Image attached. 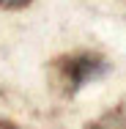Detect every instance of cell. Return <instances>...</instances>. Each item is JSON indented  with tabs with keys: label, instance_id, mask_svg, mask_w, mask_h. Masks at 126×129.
Here are the masks:
<instances>
[{
	"label": "cell",
	"instance_id": "cell-4",
	"mask_svg": "<svg viewBox=\"0 0 126 129\" xmlns=\"http://www.w3.org/2000/svg\"><path fill=\"white\" fill-rule=\"evenodd\" d=\"M0 129H22V126H17V124H11V121H0Z\"/></svg>",
	"mask_w": 126,
	"mask_h": 129
},
{
	"label": "cell",
	"instance_id": "cell-1",
	"mask_svg": "<svg viewBox=\"0 0 126 129\" xmlns=\"http://www.w3.org/2000/svg\"><path fill=\"white\" fill-rule=\"evenodd\" d=\"M107 72H110V60L91 50L66 52V55L52 60V80H55V88L63 96L79 93L85 85L101 80Z\"/></svg>",
	"mask_w": 126,
	"mask_h": 129
},
{
	"label": "cell",
	"instance_id": "cell-2",
	"mask_svg": "<svg viewBox=\"0 0 126 129\" xmlns=\"http://www.w3.org/2000/svg\"><path fill=\"white\" fill-rule=\"evenodd\" d=\"M88 129H126V104H118V107L107 110L93 124H88Z\"/></svg>",
	"mask_w": 126,
	"mask_h": 129
},
{
	"label": "cell",
	"instance_id": "cell-3",
	"mask_svg": "<svg viewBox=\"0 0 126 129\" xmlns=\"http://www.w3.org/2000/svg\"><path fill=\"white\" fill-rule=\"evenodd\" d=\"M33 0H0V8H8V11H17V8H25Z\"/></svg>",
	"mask_w": 126,
	"mask_h": 129
}]
</instances>
